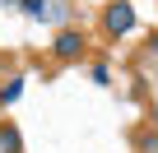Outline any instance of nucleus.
Here are the masks:
<instances>
[{
    "label": "nucleus",
    "instance_id": "1",
    "mask_svg": "<svg viewBox=\"0 0 158 153\" xmlns=\"http://www.w3.org/2000/svg\"><path fill=\"white\" fill-rule=\"evenodd\" d=\"M51 56H56L60 65H74V60H84V56H89V37L79 33V28H60V33L51 37Z\"/></svg>",
    "mask_w": 158,
    "mask_h": 153
},
{
    "label": "nucleus",
    "instance_id": "2",
    "mask_svg": "<svg viewBox=\"0 0 158 153\" xmlns=\"http://www.w3.org/2000/svg\"><path fill=\"white\" fill-rule=\"evenodd\" d=\"M130 28H135V5H130V0H112V5L102 10V33L107 37H121Z\"/></svg>",
    "mask_w": 158,
    "mask_h": 153
},
{
    "label": "nucleus",
    "instance_id": "3",
    "mask_svg": "<svg viewBox=\"0 0 158 153\" xmlns=\"http://www.w3.org/2000/svg\"><path fill=\"white\" fill-rule=\"evenodd\" d=\"M130 144H135V153H158V125H139L130 135Z\"/></svg>",
    "mask_w": 158,
    "mask_h": 153
},
{
    "label": "nucleus",
    "instance_id": "4",
    "mask_svg": "<svg viewBox=\"0 0 158 153\" xmlns=\"http://www.w3.org/2000/svg\"><path fill=\"white\" fill-rule=\"evenodd\" d=\"M0 153H23V139H19L14 121H0Z\"/></svg>",
    "mask_w": 158,
    "mask_h": 153
},
{
    "label": "nucleus",
    "instance_id": "5",
    "mask_svg": "<svg viewBox=\"0 0 158 153\" xmlns=\"http://www.w3.org/2000/svg\"><path fill=\"white\" fill-rule=\"evenodd\" d=\"M19 93H23V79H19V74H14V79H0V107H10Z\"/></svg>",
    "mask_w": 158,
    "mask_h": 153
},
{
    "label": "nucleus",
    "instance_id": "6",
    "mask_svg": "<svg viewBox=\"0 0 158 153\" xmlns=\"http://www.w3.org/2000/svg\"><path fill=\"white\" fill-rule=\"evenodd\" d=\"M19 5H23V14H33V19H42V14H47L42 0H19Z\"/></svg>",
    "mask_w": 158,
    "mask_h": 153
},
{
    "label": "nucleus",
    "instance_id": "7",
    "mask_svg": "<svg viewBox=\"0 0 158 153\" xmlns=\"http://www.w3.org/2000/svg\"><path fill=\"white\" fill-rule=\"evenodd\" d=\"M149 125H158V107H149Z\"/></svg>",
    "mask_w": 158,
    "mask_h": 153
},
{
    "label": "nucleus",
    "instance_id": "8",
    "mask_svg": "<svg viewBox=\"0 0 158 153\" xmlns=\"http://www.w3.org/2000/svg\"><path fill=\"white\" fill-rule=\"evenodd\" d=\"M0 70H5V56H0Z\"/></svg>",
    "mask_w": 158,
    "mask_h": 153
}]
</instances>
